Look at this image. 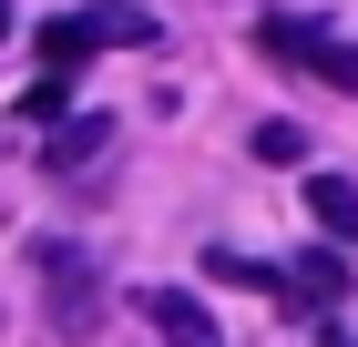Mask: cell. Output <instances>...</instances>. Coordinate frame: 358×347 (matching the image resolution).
I'll list each match as a JSON object with an SVG mask.
<instances>
[{"label": "cell", "mask_w": 358, "mask_h": 347, "mask_svg": "<svg viewBox=\"0 0 358 347\" xmlns=\"http://www.w3.org/2000/svg\"><path fill=\"white\" fill-rule=\"evenodd\" d=\"M266 52H276V61H297V72H328V82H358V52H328V31H307L297 10H276V21H266Z\"/></svg>", "instance_id": "2"}, {"label": "cell", "mask_w": 358, "mask_h": 347, "mask_svg": "<svg viewBox=\"0 0 358 347\" xmlns=\"http://www.w3.org/2000/svg\"><path fill=\"white\" fill-rule=\"evenodd\" d=\"M134 307H143V327H154L164 347H215V317H205V307H194L185 286H143Z\"/></svg>", "instance_id": "3"}, {"label": "cell", "mask_w": 358, "mask_h": 347, "mask_svg": "<svg viewBox=\"0 0 358 347\" xmlns=\"http://www.w3.org/2000/svg\"><path fill=\"white\" fill-rule=\"evenodd\" d=\"M256 154H266V163H297L307 143H297V123H266V133H256Z\"/></svg>", "instance_id": "8"}, {"label": "cell", "mask_w": 358, "mask_h": 347, "mask_svg": "<svg viewBox=\"0 0 358 347\" xmlns=\"http://www.w3.org/2000/svg\"><path fill=\"white\" fill-rule=\"evenodd\" d=\"M31 266H41V286H52V327H62V337H83V327L103 317V276H92L83 245H62V235H52Z\"/></svg>", "instance_id": "1"}, {"label": "cell", "mask_w": 358, "mask_h": 347, "mask_svg": "<svg viewBox=\"0 0 358 347\" xmlns=\"http://www.w3.org/2000/svg\"><path fill=\"white\" fill-rule=\"evenodd\" d=\"M307 214H317L328 245H348L358 235V184H348V174H317V184H307Z\"/></svg>", "instance_id": "5"}, {"label": "cell", "mask_w": 358, "mask_h": 347, "mask_svg": "<svg viewBox=\"0 0 358 347\" xmlns=\"http://www.w3.org/2000/svg\"><path fill=\"white\" fill-rule=\"evenodd\" d=\"M92 154H103V112H83L72 133H52V154H41V163H52V174H72V163H92Z\"/></svg>", "instance_id": "7"}, {"label": "cell", "mask_w": 358, "mask_h": 347, "mask_svg": "<svg viewBox=\"0 0 358 347\" xmlns=\"http://www.w3.org/2000/svg\"><path fill=\"white\" fill-rule=\"evenodd\" d=\"M0 31H10V0H0Z\"/></svg>", "instance_id": "9"}, {"label": "cell", "mask_w": 358, "mask_h": 347, "mask_svg": "<svg viewBox=\"0 0 358 347\" xmlns=\"http://www.w3.org/2000/svg\"><path fill=\"white\" fill-rule=\"evenodd\" d=\"M41 52H52V61H83V52H103V41H92V10H62V21H41Z\"/></svg>", "instance_id": "6"}, {"label": "cell", "mask_w": 358, "mask_h": 347, "mask_svg": "<svg viewBox=\"0 0 358 347\" xmlns=\"http://www.w3.org/2000/svg\"><path fill=\"white\" fill-rule=\"evenodd\" d=\"M276 296H287V307H338V296H348V266L317 245V256H297V266H276Z\"/></svg>", "instance_id": "4"}, {"label": "cell", "mask_w": 358, "mask_h": 347, "mask_svg": "<svg viewBox=\"0 0 358 347\" xmlns=\"http://www.w3.org/2000/svg\"><path fill=\"white\" fill-rule=\"evenodd\" d=\"M328 347H358V337H328Z\"/></svg>", "instance_id": "10"}]
</instances>
